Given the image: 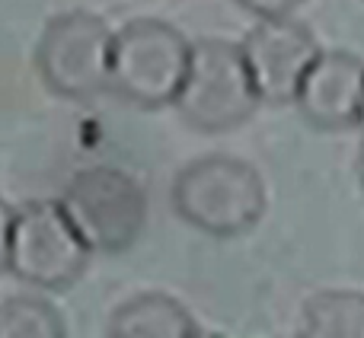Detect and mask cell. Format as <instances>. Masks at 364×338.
I'll return each mask as SVG.
<instances>
[{"label":"cell","mask_w":364,"mask_h":338,"mask_svg":"<svg viewBox=\"0 0 364 338\" xmlns=\"http://www.w3.org/2000/svg\"><path fill=\"white\" fill-rule=\"evenodd\" d=\"M106 332L112 338H198L201 326L176 297L147 290L115 307Z\"/></svg>","instance_id":"obj_9"},{"label":"cell","mask_w":364,"mask_h":338,"mask_svg":"<svg viewBox=\"0 0 364 338\" xmlns=\"http://www.w3.org/2000/svg\"><path fill=\"white\" fill-rule=\"evenodd\" d=\"M170 198L182 224L214 239H233L265 217L269 188L252 163L211 153L179 169Z\"/></svg>","instance_id":"obj_1"},{"label":"cell","mask_w":364,"mask_h":338,"mask_svg":"<svg viewBox=\"0 0 364 338\" xmlns=\"http://www.w3.org/2000/svg\"><path fill=\"white\" fill-rule=\"evenodd\" d=\"M262 106H294V96L320 55V42L294 16L259 19L240 42Z\"/></svg>","instance_id":"obj_7"},{"label":"cell","mask_w":364,"mask_h":338,"mask_svg":"<svg viewBox=\"0 0 364 338\" xmlns=\"http://www.w3.org/2000/svg\"><path fill=\"white\" fill-rule=\"evenodd\" d=\"M358 128H364V109H361V121H358Z\"/></svg>","instance_id":"obj_15"},{"label":"cell","mask_w":364,"mask_h":338,"mask_svg":"<svg viewBox=\"0 0 364 338\" xmlns=\"http://www.w3.org/2000/svg\"><path fill=\"white\" fill-rule=\"evenodd\" d=\"M301 332L314 338H364V294L316 290L304 303Z\"/></svg>","instance_id":"obj_10"},{"label":"cell","mask_w":364,"mask_h":338,"mask_svg":"<svg viewBox=\"0 0 364 338\" xmlns=\"http://www.w3.org/2000/svg\"><path fill=\"white\" fill-rule=\"evenodd\" d=\"M294 106L316 131L355 128L364 109V61L346 48L320 51L297 89Z\"/></svg>","instance_id":"obj_8"},{"label":"cell","mask_w":364,"mask_h":338,"mask_svg":"<svg viewBox=\"0 0 364 338\" xmlns=\"http://www.w3.org/2000/svg\"><path fill=\"white\" fill-rule=\"evenodd\" d=\"M355 169H358V179H361V185H364V141H361V147H358V163H355Z\"/></svg>","instance_id":"obj_14"},{"label":"cell","mask_w":364,"mask_h":338,"mask_svg":"<svg viewBox=\"0 0 364 338\" xmlns=\"http://www.w3.org/2000/svg\"><path fill=\"white\" fill-rule=\"evenodd\" d=\"M13 207L0 198V271H6V262H10V230H13Z\"/></svg>","instance_id":"obj_13"},{"label":"cell","mask_w":364,"mask_h":338,"mask_svg":"<svg viewBox=\"0 0 364 338\" xmlns=\"http://www.w3.org/2000/svg\"><path fill=\"white\" fill-rule=\"evenodd\" d=\"M61 207L93 256H122L147 227L144 185L115 166L80 169L64 188Z\"/></svg>","instance_id":"obj_4"},{"label":"cell","mask_w":364,"mask_h":338,"mask_svg":"<svg viewBox=\"0 0 364 338\" xmlns=\"http://www.w3.org/2000/svg\"><path fill=\"white\" fill-rule=\"evenodd\" d=\"M115 32L96 13L70 10L48 19L36 42V70L48 93L90 102L109 89Z\"/></svg>","instance_id":"obj_5"},{"label":"cell","mask_w":364,"mask_h":338,"mask_svg":"<svg viewBox=\"0 0 364 338\" xmlns=\"http://www.w3.org/2000/svg\"><path fill=\"white\" fill-rule=\"evenodd\" d=\"M68 335L61 313L45 297L16 294L0 300V338H61Z\"/></svg>","instance_id":"obj_11"},{"label":"cell","mask_w":364,"mask_h":338,"mask_svg":"<svg viewBox=\"0 0 364 338\" xmlns=\"http://www.w3.org/2000/svg\"><path fill=\"white\" fill-rule=\"evenodd\" d=\"M90 249L70 224L61 201H26L13 214L10 271L16 281L38 290H68L83 278Z\"/></svg>","instance_id":"obj_6"},{"label":"cell","mask_w":364,"mask_h":338,"mask_svg":"<svg viewBox=\"0 0 364 338\" xmlns=\"http://www.w3.org/2000/svg\"><path fill=\"white\" fill-rule=\"evenodd\" d=\"M188 58L192 42L176 26L154 16L132 19L112 38L109 89L128 106L166 109L179 96Z\"/></svg>","instance_id":"obj_3"},{"label":"cell","mask_w":364,"mask_h":338,"mask_svg":"<svg viewBox=\"0 0 364 338\" xmlns=\"http://www.w3.org/2000/svg\"><path fill=\"white\" fill-rule=\"evenodd\" d=\"M240 10L252 13L256 19H269V16H291L304 0H233Z\"/></svg>","instance_id":"obj_12"},{"label":"cell","mask_w":364,"mask_h":338,"mask_svg":"<svg viewBox=\"0 0 364 338\" xmlns=\"http://www.w3.org/2000/svg\"><path fill=\"white\" fill-rule=\"evenodd\" d=\"M176 112L192 131L224 134L246 125L262 106L243 48L227 38L192 42L186 80L176 96Z\"/></svg>","instance_id":"obj_2"}]
</instances>
